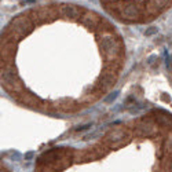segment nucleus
Returning a JSON list of instances; mask_svg holds the SVG:
<instances>
[{"label":"nucleus","instance_id":"obj_6","mask_svg":"<svg viewBox=\"0 0 172 172\" xmlns=\"http://www.w3.org/2000/svg\"><path fill=\"white\" fill-rule=\"evenodd\" d=\"M117 94H119V92H113V94H111L110 95V97L109 98H106V102H110V101H114V99H116V98H117Z\"/></svg>","mask_w":172,"mask_h":172},{"label":"nucleus","instance_id":"obj_3","mask_svg":"<svg viewBox=\"0 0 172 172\" xmlns=\"http://www.w3.org/2000/svg\"><path fill=\"white\" fill-rule=\"evenodd\" d=\"M101 83L105 85V87H110V85L113 84V76H110V75H105V76H102Z\"/></svg>","mask_w":172,"mask_h":172},{"label":"nucleus","instance_id":"obj_1","mask_svg":"<svg viewBox=\"0 0 172 172\" xmlns=\"http://www.w3.org/2000/svg\"><path fill=\"white\" fill-rule=\"evenodd\" d=\"M141 15V10L135 4H127L121 10V17L125 20H138Z\"/></svg>","mask_w":172,"mask_h":172},{"label":"nucleus","instance_id":"obj_7","mask_svg":"<svg viewBox=\"0 0 172 172\" xmlns=\"http://www.w3.org/2000/svg\"><path fill=\"white\" fill-rule=\"evenodd\" d=\"M105 2H113V0H105Z\"/></svg>","mask_w":172,"mask_h":172},{"label":"nucleus","instance_id":"obj_4","mask_svg":"<svg viewBox=\"0 0 172 172\" xmlns=\"http://www.w3.org/2000/svg\"><path fill=\"white\" fill-rule=\"evenodd\" d=\"M167 3H168V0H153V7H154V8H161V7H164Z\"/></svg>","mask_w":172,"mask_h":172},{"label":"nucleus","instance_id":"obj_5","mask_svg":"<svg viewBox=\"0 0 172 172\" xmlns=\"http://www.w3.org/2000/svg\"><path fill=\"white\" fill-rule=\"evenodd\" d=\"M154 33H157V28L152 26V28H149V29L145 32V36H152V34H154Z\"/></svg>","mask_w":172,"mask_h":172},{"label":"nucleus","instance_id":"obj_2","mask_svg":"<svg viewBox=\"0 0 172 172\" xmlns=\"http://www.w3.org/2000/svg\"><path fill=\"white\" fill-rule=\"evenodd\" d=\"M62 11H63V14L69 18H76V17H79V14H80L79 8L75 7V6H63Z\"/></svg>","mask_w":172,"mask_h":172}]
</instances>
